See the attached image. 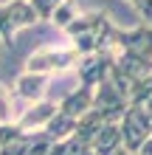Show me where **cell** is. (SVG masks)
<instances>
[{
	"label": "cell",
	"mask_w": 152,
	"mask_h": 155,
	"mask_svg": "<svg viewBox=\"0 0 152 155\" xmlns=\"http://www.w3.org/2000/svg\"><path fill=\"white\" fill-rule=\"evenodd\" d=\"M59 113V102L57 99H42V102L25 107L17 118V124L23 127V130H45V127L53 121V116Z\"/></svg>",
	"instance_id": "30bf717a"
},
{
	"label": "cell",
	"mask_w": 152,
	"mask_h": 155,
	"mask_svg": "<svg viewBox=\"0 0 152 155\" xmlns=\"http://www.w3.org/2000/svg\"><path fill=\"white\" fill-rule=\"evenodd\" d=\"M93 102H96V87H87V85H76L70 93H65L59 99V113H65L70 118H82L93 110Z\"/></svg>",
	"instance_id": "9c48e42d"
},
{
	"label": "cell",
	"mask_w": 152,
	"mask_h": 155,
	"mask_svg": "<svg viewBox=\"0 0 152 155\" xmlns=\"http://www.w3.org/2000/svg\"><path fill=\"white\" fill-rule=\"evenodd\" d=\"M152 99V71L144 76V79H138L135 85H132L130 90V104H144Z\"/></svg>",
	"instance_id": "7c38bea8"
},
{
	"label": "cell",
	"mask_w": 152,
	"mask_h": 155,
	"mask_svg": "<svg viewBox=\"0 0 152 155\" xmlns=\"http://www.w3.org/2000/svg\"><path fill=\"white\" fill-rule=\"evenodd\" d=\"M48 85H51V76L23 71V74L14 79V87H11V90H14V99H17V102H23V104L31 107V104H37V102L45 99Z\"/></svg>",
	"instance_id": "ba28073f"
},
{
	"label": "cell",
	"mask_w": 152,
	"mask_h": 155,
	"mask_svg": "<svg viewBox=\"0 0 152 155\" xmlns=\"http://www.w3.org/2000/svg\"><path fill=\"white\" fill-rule=\"evenodd\" d=\"M118 31L121 25H115L104 12H85L62 34H65V42H70L82 57H90L99 51H115Z\"/></svg>",
	"instance_id": "7a4b0ae2"
},
{
	"label": "cell",
	"mask_w": 152,
	"mask_h": 155,
	"mask_svg": "<svg viewBox=\"0 0 152 155\" xmlns=\"http://www.w3.org/2000/svg\"><path fill=\"white\" fill-rule=\"evenodd\" d=\"M20 113H17V99H14V90L0 82V124H14Z\"/></svg>",
	"instance_id": "8fae6325"
},
{
	"label": "cell",
	"mask_w": 152,
	"mask_h": 155,
	"mask_svg": "<svg viewBox=\"0 0 152 155\" xmlns=\"http://www.w3.org/2000/svg\"><path fill=\"white\" fill-rule=\"evenodd\" d=\"M53 144L57 141L45 130H23L6 150H0V155H51Z\"/></svg>",
	"instance_id": "52a82bcc"
},
{
	"label": "cell",
	"mask_w": 152,
	"mask_h": 155,
	"mask_svg": "<svg viewBox=\"0 0 152 155\" xmlns=\"http://www.w3.org/2000/svg\"><path fill=\"white\" fill-rule=\"evenodd\" d=\"M113 62H115V51H99V54H90V57H82L76 74H79V85H87V87H99L104 79H110V71H113Z\"/></svg>",
	"instance_id": "8992f818"
},
{
	"label": "cell",
	"mask_w": 152,
	"mask_h": 155,
	"mask_svg": "<svg viewBox=\"0 0 152 155\" xmlns=\"http://www.w3.org/2000/svg\"><path fill=\"white\" fill-rule=\"evenodd\" d=\"M68 0H31V6H34V12L40 14V20H53V14L59 12L62 6H65Z\"/></svg>",
	"instance_id": "4fadbf2b"
},
{
	"label": "cell",
	"mask_w": 152,
	"mask_h": 155,
	"mask_svg": "<svg viewBox=\"0 0 152 155\" xmlns=\"http://www.w3.org/2000/svg\"><path fill=\"white\" fill-rule=\"evenodd\" d=\"M118 127H121L124 147H127L132 155H135V152L147 144V138L152 135V116H149L141 104H130V107H127V113L121 116Z\"/></svg>",
	"instance_id": "5b68a950"
},
{
	"label": "cell",
	"mask_w": 152,
	"mask_h": 155,
	"mask_svg": "<svg viewBox=\"0 0 152 155\" xmlns=\"http://www.w3.org/2000/svg\"><path fill=\"white\" fill-rule=\"evenodd\" d=\"M40 23V14L34 12L31 0H6L0 3V42L11 45L14 34Z\"/></svg>",
	"instance_id": "277c9868"
},
{
	"label": "cell",
	"mask_w": 152,
	"mask_h": 155,
	"mask_svg": "<svg viewBox=\"0 0 152 155\" xmlns=\"http://www.w3.org/2000/svg\"><path fill=\"white\" fill-rule=\"evenodd\" d=\"M127 3L141 14V23H152V0H127Z\"/></svg>",
	"instance_id": "5bb4252c"
},
{
	"label": "cell",
	"mask_w": 152,
	"mask_h": 155,
	"mask_svg": "<svg viewBox=\"0 0 152 155\" xmlns=\"http://www.w3.org/2000/svg\"><path fill=\"white\" fill-rule=\"evenodd\" d=\"M79 62H82V54H79L70 42H51V45H42L25 59V71L31 74H68V71H76Z\"/></svg>",
	"instance_id": "3957f363"
},
{
	"label": "cell",
	"mask_w": 152,
	"mask_h": 155,
	"mask_svg": "<svg viewBox=\"0 0 152 155\" xmlns=\"http://www.w3.org/2000/svg\"><path fill=\"white\" fill-rule=\"evenodd\" d=\"M149 71H152V23H138L132 28H121L110 76L132 90V85L138 79H144Z\"/></svg>",
	"instance_id": "6da1fadb"
}]
</instances>
